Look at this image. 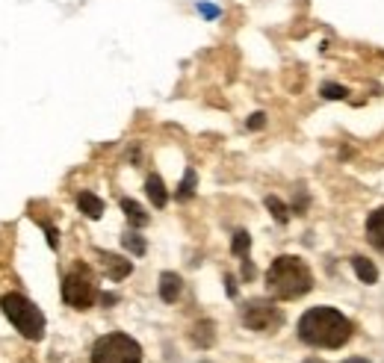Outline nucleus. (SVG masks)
Here are the masks:
<instances>
[{
	"mask_svg": "<svg viewBox=\"0 0 384 363\" xmlns=\"http://www.w3.org/2000/svg\"><path fill=\"white\" fill-rule=\"evenodd\" d=\"M352 337V322L334 307H311L299 319V340L316 349H340Z\"/></svg>",
	"mask_w": 384,
	"mask_h": 363,
	"instance_id": "obj_1",
	"label": "nucleus"
},
{
	"mask_svg": "<svg viewBox=\"0 0 384 363\" xmlns=\"http://www.w3.org/2000/svg\"><path fill=\"white\" fill-rule=\"evenodd\" d=\"M266 290H269V295H275L281 301H296L313 290V275L301 257L281 254L272 260V266L266 272Z\"/></svg>",
	"mask_w": 384,
	"mask_h": 363,
	"instance_id": "obj_2",
	"label": "nucleus"
},
{
	"mask_svg": "<svg viewBox=\"0 0 384 363\" xmlns=\"http://www.w3.org/2000/svg\"><path fill=\"white\" fill-rule=\"evenodd\" d=\"M0 307H4L6 319L12 322L15 331L21 334L24 340L38 342V340L45 337V313L38 310L27 295H21V293H9V295L0 298Z\"/></svg>",
	"mask_w": 384,
	"mask_h": 363,
	"instance_id": "obj_3",
	"label": "nucleus"
},
{
	"mask_svg": "<svg viewBox=\"0 0 384 363\" xmlns=\"http://www.w3.org/2000/svg\"><path fill=\"white\" fill-rule=\"evenodd\" d=\"M92 363H142V349L128 334H107L95 342Z\"/></svg>",
	"mask_w": 384,
	"mask_h": 363,
	"instance_id": "obj_4",
	"label": "nucleus"
},
{
	"mask_svg": "<svg viewBox=\"0 0 384 363\" xmlns=\"http://www.w3.org/2000/svg\"><path fill=\"white\" fill-rule=\"evenodd\" d=\"M98 298V284L89 266H74L63 280V301L77 310H86Z\"/></svg>",
	"mask_w": 384,
	"mask_h": 363,
	"instance_id": "obj_5",
	"label": "nucleus"
},
{
	"mask_svg": "<svg viewBox=\"0 0 384 363\" xmlns=\"http://www.w3.org/2000/svg\"><path fill=\"white\" fill-rule=\"evenodd\" d=\"M242 322H246V328L251 331H275L284 325V313H281V307L275 305V301H266V298H251L246 307H242Z\"/></svg>",
	"mask_w": 384,
	"mask_h": 363,
	"instance_id": "obj_6",
	"label": "nucleus"
},
{
	"mask_svg": "<svg viewBox=\"0 0 384 363\" xmlns=\"http://www.w3.org/2000/svg\"><path fill=\"white\" fill-rule=\"evenodd\" d=\"M180 290H184V280H180V275L163 272V278H160V298H163L166 305H172V301L180 298Z\"/></svg>",
	"mask_w": 384,
	"mask_h": 363,
	"instance_id": "obj_7",
	"label": "nucleus"
},
{
	"mask_svg": "<svg viewBox=\"0 0 384 363\" xmlns=\"http://www.w3.org/2000/svg\"><path fill=\"white\" fill-rule=\"evenodd\" d=\"M100 260H104V269H107V275H110L113 280H121V278H128V275L133 272L130 260L118 257V254H104V251H100Z\"/></svg>",
	"mask_w": 384,
	"mask_h": 363,
	"instance_id": "obj_8",
	"label": "nucleus"
},
{
	"mask_svg": "<svg viewBox=\"0 0 384 363\" xmlns=\"http://www.w3.org/2000/svg\"><path fill=\"white\" fill-rule=\"evenodd\" d=\"M367 239L373 242L378 251H384V207L370 213V219H367Z\"/></svg>",
	"mask_w": 384,
	"mask_h": 363,
	"instance_id": "obj_9",
	"label": "nucleus"
},
{
	"mask_svg": "<svg viewBox=\"0 0 384 363\" xmlns=\"http://www.w3.org/2000/svg\"><path fill=\"white\" fill-rule=\"evenodd\" d=\"M77 207H80V213L89 216V219L104 216V201H100L98 195H92V192H80L77 195Z\"/></svg>",
	"mask_w": 384,
	"mask_h": 363,
	"instance_id": "obj_10",
	"label": "nucleus"
},
{
	"mask_svg": "<svg viewBox=\"0 0 384 363\" xmlns=\"http://www.w3.org/2000/svg\"><path fill=\"white\" fill-rule=\"evenodd\" d=\"M145 192H148V198H151L154 207H166L169 192H166V186H163V180H160V174H151V177L145 180Z\"/></svg>",
	"mask_w": 384,
	"mask_h": 363,
	"instance_id": "obj_11",
	"label": "nucleus"
},
{
	"mask_svg": "<svg viewBox=\"0 0 384 363\" xmlns=\"http://www.w3.org/2000/svg\"><path fill=\"white\" fill-rule=\"evenodd\" d=\"M352 266H355V275L363 280V284H375L378 280V269L370 263L367 257H352Z\"/></svg>",
	"mask_w": 384,
	"mask_h": 363,
	"instance_id": "obj_12",
	"label": "nucleus"
},
{
	"mask_svg": "<svg viewBox=\"0 0 384 363\" xmlns=\"http://www.w3.org/2000/svg\"><path fill=\"white\" fill-rule=\"evenodd\" d=\"M121 210H125V216L133 221V225L136 228H145L148 225V213L142 210V207H139L136 204V201H130V198H125V201H121Z\"/></svg>",
	"mask_w": 384,
	"mask_h": 363,
	"instance_id": "obj_13",
	"label": "nucleus"
},
{
	"mask_svg": "<svg viewBox=\"0 0 384 363\" xmlns=\"http://www.w3.org/2000/svg\"><path fill=\"white\" fill-rule=\"evenodd\" d=\"M192 340L198 342V346H204V349L213 346V340H216V334H213V322H198Z\"/></svg>",
	"mask_w": 384,
	"mask_h": 363,
	"instance_id": "obj_14",
	"label": "nucleus"
},
{
	"mask_svg": "<svg viewBox=\"0 0 384 363\" xmlns=\"http://www.w3.org/2000/svg\"><path fill=\"white\" fill-rule=\"evenodd\" d=\"M266 210L281 221V225H284V221L290 219V213H287V207H284V201L275 198V195H269V198H266Z\"/></svg>",
	"mask_w": 384,
	"mask_h": 363,
	"instance_id": "obj_15",
	"label": "nucleus"
},
{
	"mask_svg": "<svg viewBox=\"0 0 384 363\" xmlns=\"http://www.w3.org/2000/svg\"><path fill=\"white\" fill-rule=\"evenodd\" d=\"M192 195H195V172L190 169V172L184 174V184L177 186V198H180V201H187V198H192Z\"/></svg>",
	"mask_w": 384,
	"mask_h": 363,
	"instance_id": "obj_16",
	"label": "nucleus"
},
{
	"mask_svg": "<svg viewBox=\"0 0 384 363\" xmlns=\"http://www.w3.org/2000/svg\"><path fill=\"white\" fill-rule=\"evenodd\" d=\"M121 242H125V248L133 251V254H145V239L136 236V233H125L121 236Z\"/></svg>",
	"mask_w": 384,
	"mask_h": 363,
	"instance_id": "obj_17",
	"label": "nucleus"
},
{
	"mask_svg": "<svg viewBox=\"0 0 384 363\" xmlns=\"http://www.w3.org/2000/svg\"><path fill=\"white\" fill-rule=\"evenodd\" d=\"M249 246H251V236L246 233V231H237V236H234V246H231V251L237 254V257H242L249 251Z\"/></svg>",
	"mask_w": 384,
	"mask_h": 363,
	"instance_id": "obj_18",
	"label": "nucleus"
},
{
	"mask_svg": "<svg viewBox=\"0 0 384 363\" xmlns=\"http://www.w3.org/2000/svg\"><path fill=\"white\" fill-rule=\"evenodd\" d=\"M322 95H326L328 100H343V98H346L349 92L343 89V86H337V83H326V86H322Z\"/></svg>",
	"mask_w": 384,
	"mask_h": 363,
	"instance_id": "obj_19",
	"label": "nucleus"
},
{
	"mask_svg": "<svg viewBox=\"0 0 384 363\" xmlns=\"http://www.w3.org/2000/svg\"><path fill=\"white\" fill-rule=\"evenodd\" d=\"M264 125H266V115H264V112H254V115L249 118V127H251V130H260Z\"/></svg>",
	"mask_w": 384,
	"mask_h": 363,
	"instance_id": "obj_20",
	"label": "nucleus"
},
{
	"mask_svg": "<svg viewBox=\"0 0 384 363\" xmlns=\"http://www.w3.org/2000/svg\"><path fill=\"white\" fill-rule=\"evenodd\" d=\"M198 12L204 18H219V6H210V4H198Z\"/></svg>",
	"mask_w": 384,
	"mask_h": 363,
	"instance_id": "obj_21",
	"label": "nucleus"
},
{
	"mask_svg": "<svg viewBox=\"0 0 384 363\" xmlns=\"http://www.w3.org/2000/svg\"><path fill=\"white\" fill-rule=\"evenodd\" d=\"M242 278H246V280H251V278H254V266L249 263V260L242 263Z\"/></svg>",
	"mask_w": 384,
	"mask_h": 363,
	"instance_id": "obj_22",
	"label": "nucleus"
},
{
	"mask_svg": "<svg viewBox=\"0 0 384 363\" xmlns=\"http://www.w3.org/2000/svg\"><path fill=\"white\" fill-rule=\"evenodd\" d=\"M346 363H370V360H363V357H352V360H346Z\"/></svg>",
	"mask_w": 384,
	"mask_h": 363,
	"instance_id": "obj_23",
	"label": "nucleus"
},
{
	"mask_svg": "<svg viewBox=\"0 0 384 363\" xmlns=\"http://www.w3.org/2000/svg\"><path fill=\"white\" fill-rule=\"evenodd\" d=\"M305 363H322V360H316V357H311V360H305Z\"/></svg>",
	"mask_w": 384,
	"mask_h": 363,
	"instance_id": "obj_24",
	"label": "nucleus"
}]
</instances>
